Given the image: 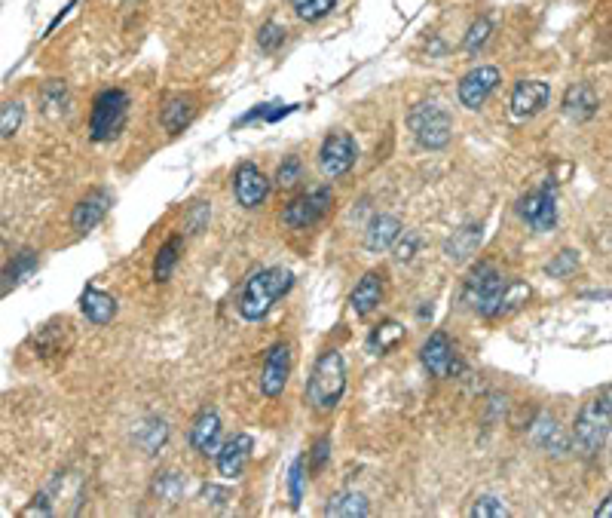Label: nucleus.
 Instances as JSON below:
<instances>
[{
	"mask_svg": "<svg viewBox=\"0 0 612 518\" xmlns=\"http://www.w3.org/2000/svg\"><path fill=\"white\" fill-rule=\"evenodd\" d=\"M530 301V286L505 279L493 264H478L463 282V304L481 319H496Z\"/></svg>",
	"mask_w": 612,
	"mask_h": 518,
	"instance_id": "obj_1",
	"label": "nucleus"
},
{
	"mask_svg": "<svg viewBox=\"0 0 612 518\" xmlns=\"http://www.w3.org/2000/svg\"><path fill=\"white\" fill-rule=\"evenodd\" d=\"M291 286H294V273L285 267H264L258 273H251L236 304L239 316L245 322H261L291 292Z\"/></svg>",
	"mask_w": 612,
	"mask_h": 518,
	"instance_id": "obj_2",
	"label": "nucleus"
},
{
	"mask_svg": "<svg viewBox=\"0 0 612 518\" xmlns=\"http://www.w3.org/2000/svg\"><path fill=\"white\" fill-rule=\"evenodd\" d=\"M346 393V362L340 350H322L313 362L310 378H306V402L316 411L328 414L340 405Z\"/></svg>",
	"mask_w": 612,
	"mask_h": 518,
	"instance_id": "obj_3",
	"label": "nucleus"
},
{
	"mask_svg": "<svg viewBox=\"0 0 612 518\" xmlns=\"http://www.w3.org/2000/svg\"><path fill=\"white\" fill-rule=\"evenodd\" d=\"M612 427V384L603 387L600 393H594L579 417H576V427H573V451L579 457H594L600 451V445L606 442Z\"/></svg>",
	"mask_w": 612,
	"mask_h": 518,
	"instance_id": "obj_4",
	"label": "nucleus"
},
{
	"mask_svg": "<svg viewBox=\"0 0 612 518\" xmlns=\"http://www.w3.org/2000/svg\"><path fill=\"white\" fill-rule=\"evenodd\" d=\"M129 120V96L123 89H105L98 92L92 111H89V138L92 141H114Z\"/></svg>",
	"mask_w": 612,
	"mask_h": 518,
	"instance_id": "obj_5",
	"label": "nucleus"
},
{
	"mask_svg": "<svg viewBox=\"0 0 612 518\" xmlns=\"http://www.w3.org/2000/svg\"><path fill=\"white\" fill-rule=\"evenodd\" d=\"M407 129L414 132V138L426 151H441L453 138V117L447 114V108L435 102H423V105H414L411 114H407Z\"/></svg>",
	"mask_w": 612,
	"mask_h": 518,
	"instance_id": "obj_6",
	"label": "nucleus"
},
{
	"mask_svg": "<svg viewBox=\"0 0 612 518\" xmlns=\"http://www.w3.org/2000/svg\"><path fill=\"white\" fill-rule=\"evenodd\" d=\"M331 203H334V191L325 184L313 187V191H303L282 209V224L288 230H310L313 224H319L325 218Z\"/></svg>",
	"mask_w": 612,
	"mask_h": 518,
	"instance_id": "obj_7",
	"label": "nucleus"
},
{
	"mask_svg": "<svg viewBox=\"0 0 612 518\" xmlns=\"http://www.w3.org/2000/svg\"><path fill=\"white\" fill-rule=\"evenodd\" d=\"M518 215L536 233L554 230V224H557V200H554L551 184H542V187H536V191L524 194L518 200Z\"/></svg>",
	"mask_w": 612,
	"mask_h": 518,
	"instance_id": "obj_8",
	"label": "nucleus"
},
{
	"mask_svg": "<svg viewBox=\"0 0 612 518\" xmlns=\"http://www.w3.org/2000/svg\"><path fill=\"white\" fill-rule=\"evenodd\" d=\"M355 160H359V145L349 132H331L319 148V166L328 178H343Z\"/></svg>",
	"mask_w": 612,
	"mask_h": 518,
	"instance_id": "obj_9",
	"label": "nucleus"
},
{
	"mask_svg": "<svg viewBox=\"0 0 612 518\" xmlns=\"http://www.w3.org/2000/svg\"><path fill=\"white\" fill-rule=\"evenodd\" d=\"M288 378H291V347L285 341L273 344L264 356V365H261V393L267 399H279L288 387Z\"/></svg>",
	"mask_w": 612,
	"mask_h": 518,
	"instance_id": "obj_10",
	"label": "nucleus"
},
{
	"mask_svg": "<svg viewBox=\"0 0 612 518\" xmlns=\"http://www.w3.org/2000/svg\"><path fill=\"white\" fill-rule=\"evenodd\" d=\"M233 197L242 209H258L270 197V181L254 163H239L233 172Z\"/></svg>",
	"mask_w": 612,
	"mask_h": 518,
	"instance_id": "obj_11",
	"label": "nucleus"
},
{
	"mask_svg": "<svg viewBox=\"0 0 612 518\" xmlns=\"http://www.w3.org/2000/svg\"><path fill=\"white\" fill-rule=\"evenodd\" d=\"M496 86H499V68H493V65H478L475 71H469L463 80H459L456 96H459V102H463V108L478 111V108H484V102L493 96Z\"/></svg>",
	"mask_w": 612,
	"mask_h": 518,
	"instance_id": "obj_12",
	"label": "nucleus"
},
{
	"mask_svg": "<svg viewBox=\"0 0 612 518\" xmlns=\"http://www.w3.org/2000/svg\"><path fill=\"white\" fill-rule=\"evenodd\" d=\"M224 427H221V417L215 408H202L190 427V448L202 457H218V451L224 448L221 442Z\"/></svg>",
	"mask_w": 612,
	"mask_h": 518,
	"instance_id": "obj_13",
	"label": "nucleus"
},
{
	"mask_svg": "<svg viewBox=\"0 0 612 518\" xmlns=\"http://www.w3.org/2000/svg\"><path fill=\"white\" fill-rule=\"evenodd\" d=\"M420 362L423 368L432 374V378H453L459 362H456V353H453V344L444 332H432L423 347H420Z\"/></svg>",
	"mask_w": 612,
	"mask_h": 518,
	"instance_id": "obj_14",
	"label": "nucleus"
},
{
	"mask_svg": "<svg viewBox=\"0 0 612 518\" xmlns=\"http://www.w3.org/2000/svg\"><path fill=\"white\" fill-rule=\"evenodd\" d=\"M551 102V86L545 80H521L512 89V114L518 120H530L536 114H542Z\"/></svg>",
	"mask_w": 612,
	"mask_h": 518,
	"instance_id": "obj_15",
	"label": "nucleus"
},
{
	"mask_svg": "<svg viewBox=\"0 0 612 518\" xmlns=\"http://www.w3.org/2000/svg\"><path fill=\"white\" fill-rule=\"evenodd\" d=\"M251 451H254V439L248 433H236L233 439L224 442V448L218 451L215 457V466H218V476L224 479H239L245 473V466L251 460Z\"/></svg>",
	"mask_w": 612,
	"mask_h": 518,
	"instance_id": "obj_16",
	"label": "nucleus"
},
{
	"mask_svg": "<svg viewBox=\"0 0 612 518\" xmlns=\"http://www.w3.org/2000/svg\"><path fill=\"white\" fill-rule=\"evenodd\" d=\"M111 203H114L111 191H105V187H95V191H89V194L74 206V212H71V227H74L77 233H89L92 227L101 224V218L108 215Z\"/></svg>",
	"mask_w": 612,
	"mask_h": 518,
	"instance_id": "obj_17",
	"label": "nucleus"
},
{
	"mask_svg": "<svg viewBox=\"0 0 612 518\" xmlns=\"http://www.w3.org/2000/svg\"><path fill=\"white\" fill-rule=\"evenodd\" d=\"M383 289H386L383 273H380V270H368L359 282H355V289H352V295H349L352 313L359 316V319L371 316V313L380 307V301H383Z\"/></svg>",
	"mask_w": 612,
	"mask_h": 518,
	"instance_id": "obj_18",
	"label": "nucleus"
},
{
	"mask_svg": "<svg viewBox=\"0 0 612 518\" xmlns=\"http://www.w3.org/2000/svg\"><path fill=\"white\" fill-rule=\"evenodd\" d=\"M600 108V99L591 83H573L567 92H564V114L576 123H585L597 114Z\"/></svg>",
	"mask_w": 612,
	"mask_h": 518,
	"instance_id": "obj_19",
	"label": "nucleus"
},
{
	"mask_svg": "<svg viewBox=\"0 0 612 518\" xmlns=\"http://www.w3.org/2000/svg\"><path fill=\"white\" fill-rule=\"evenodd\" d=\"M401 221L395 215H374L368 230H365V249L368 252H386L398 243L401 237Z\"/></svg>",
	"mask_w": 612,
	"mask_h": 518,
	"instance_id": "obj_20",
	"label": "nucleus"
},
{
	"mask_svg": "<svg viewBox=\"0 0 612 518\" xmlns=\"http://www.w3.org/2000/svg\"><path fill=\"white\" fill-rule=\"evenodd\" d=\"M481 237H484V227H481V224H466V227L453 230V237L444 243V255H447V261H453V264L469 261V258L478 252Z\"/></svg>",
	"mask_w": 612,
	"mask_h": 518,
	"instance_id": "obj_21",
	"label": "nucleus"
},
{
	"mask_svg": "<svg viewBox=\"0 0 612 518\" xmlns=\"http://www.w3.org/2000/svg\"><path fill=\"white\" fill-rule=\"evenodd\" d=\"M80 310H83V316L92 325H108L117 316V298L108 295V292H98V289L86 286L83 295H80Z\"/></svg>",
	"mask_w": 612,
	"mask_h": 518,
	"instance_id": "obj_22",
	"label": "nucleus"
},
{
	"mask_svg": "<svg viewBox=\"0 0 612 518\" xmlns=\"http://www.w3.org/2000/svg\"><path fill=\"white\" fill-rule=\"evenodd\" d=\"M325 515H331V518H365V515H371V506H368L365 494H359V491H340L328 500Z\"/></svg>",
	"mask_w": 612,
	"mask_h": 518,
	"instance_id": "obj_23",
	"label": "nucleus"
},
{
	"mask_svg": "<svg viewBox=\"0 0 612 518\" xmlns=\"http://www.w3.org/2000/svg\"><path fill=\"white\" fill-rule=\"evenodd\" d=\"M533 442L542 448V451H548V454H564L567 451V436L560 433V427H557V420L551 417V414H542L539 420H536V427H533Z\"/></svg>",
	"mask_w": 612,
	"mask_h": 518,
	"instance_id": "obj_24",
	"label": "nucleus"
},
{
	"mask_svg": "<svg viewBox=\"0 0 612 518\" xmlns=\"http://www.w3.org/2000/svg\"><path fill=\"white\" fill-rule=\"evenodd\" d=\"M166 439H169V427L160 417H147L144 423H138V430H135V445L144 454H157L166 445Z\"/></svg>",
	"mask_w": 612,
	"mask_h": 518,
	"instance_id": "obj_25",
	"label": "nucleus"
},
{
	"mask_svg": "<svg viewBox=\"0 0 612 518\" xmlns=\"http://www.w3.org/2000/svg\"><path fill=\"white\" fill-rule=\"evenodd\" d=\"M181 249H184V237H178V233L160 246L157 258H153V282H169L172 279V273L178 267V258H181Z\"/></svg>",
	"mask_w": 612,
	"mask_h": 518,
	"instance_id": "obj_26",
	"label": "nucleus"
},
{
	"mask_svg": "<svg viewBox=\"0 0 612 518\" xmlns=\"http://www.w3.org/2000/svg\"><path fill=\"white\" fill-rule=\"evenodd\" d=\"M404 341V325L401 322H395V319H386V322H380L374 332L368 335V350L374 353V356H386L392 347H398Z\"/></svg>",
	"mask_w": 612,
	"mask_h": 518,
	"instance_id": "obj_27",
	"label": "nucleus"
},
{
	"mask_svg": "<svg viewBox=\"0 0 612 518\" xmlns=\"http://www.w3.org/2000/svg\"><path fill=\"white\" fill-rule=\"evenodd\" d=\"M190 120H193V102H190V99H181V96L169 99V102L163 105V111H160V123H163V129H166L169 135H178Z\"/></svg>",
	"mask_w": 612,
	"mask_h": 518,
	"instance_id": "obj_28",
	"label": "nucleus"
},
{
	"mask_svg": "<svg viewBox=\"0 0 612 518\" xmlns=\"http://www.w3.org/2000/svg\"><path fill=\"white\" fill-rule=\"evenodd\" d=\"M34 270H37V255H34L31 249L19 252V255L13 258V264L4 270V279H7V282H4V295H10V286L16 289L19 282H22V279H28Z\"/></svg>",
	"mask_w": 612,
	"mask_h": 518,
	"instance_id": "obj_29",
	"label": "nucleus"
},
{
	"mask_svg": "<svg viewBox=\"0 0 612 518\" xmlns=\"http://www.w3.org/2000/svg\"><path fill=\"white\" fill-rule=\"evenodd\" d=\"M337 7V0H291V10L303 22H319Z\"/></svg>",
	"mask_w": 612,
	"mask_h": 518,
	"instance_id": "obj_30",
	"label": "nucleus"
},
{
	"mask_svg": "<svg viewBox=\"0 0 612 518\" xmlns=\"http://www.w3.org/2000/svg\"><path fill=\"white\" fill-rule=\"evenodd\" d=\"M153 494L166 503H178L184 497V479L181 473H160L157 482H153Z\"/></svg>",
	"mask_w": 612,
	"mask_h": 518,
	"instance_id": "obj_31",
	"label": "nucleus"
},
{
	"mask_svg": "<svg viewBox=\"0 0 612 518\" xmlns=\"http://www.w3.org/2000/svg\"><path fill=\"white\" fill-rule=\"evenodd\" d=\"M579 267V252L576 249H564V252H557L551 264H545V273L551 279H570Z\"/></svg>",
	"mask_w": 612,
	"mask_h": 518,
	"instance_id": "obj_32",
	"label": "nucleus"
},
{
	"mask_svg": "<svg viewBox=\"0 0 612 518\" xmlns=\"http://www.w3.org/2000/svg\"><path fill=\"white\" fill-rule=\"evenodd\" d=\"M303 485H306V457H294V463L288 469V497H291V506H300Z\"/></svg>",
	"mask_w": 612,
	"mask_h": 518,
	"instance_id": "obj_33",
	"label": "nucleus"
},
{
	"mask_svg": "<svg viewBox=\"0 0 612 518\" xmlns=\"http://www.w3.org/2000/svg\"><path fill=\"white\" fill-rule=\"evenodd\" d=\"M469 515H472V518H505L508 509H505V503H502L499 497H493V494H481V497H475Z\"/></svg>",
	"mask_w": 612,
	"mask_h": 518,
	"instance_id": "obj_34",
	"label": "nucleus"
},
{
	"mask_svg": "<svg viewBox=\"0 0 612 518\" xmlns=\"http://www.w3.org/2000/svg\"><path fill=\"white\" fill-rule=\"evenodd\" d=\"M282 43H285V28L279 22H264L258 28V50L261 53H276Z\"/></svg>",
	"mask_w": 612,
	"mask_h": 518,
	"instance_id": "obj_35",
	"label": "nucleus"
},
{
	"mask_svg": "<svg viewBox=\"0 0 612 518\" xmlns=\"http://www.w3.org/2000/svg\"><path fill=\"white\" fill-rule=\"evenodd\" d=\"M22 120H25V105L22 102H7L4 114H0V135L13 138L19 132V126H22Z\"/></svg>",
	"mask_w": 612,
	"mask_h": 518,
	"instance_id": "obj_36",
	"label": "nucleus"
},
{
	"mask_svg": "<svg viewBox=\"0 0 612 518\" xmlns=\"http://www.w3.org/2000/svg\"><path fill=\"white\" fill-rule=\"evenodd\" d=\"M300 175H303L300 157H285L279 163V169H276V187H282V191H291V187L300 181Z\"/></svg>",
	"mask_w": 612,
	"mask_h": 518,
	"instance_id": "obj_37",
	"label": "nucleus"
},
{
	"mask_svg": "<svg viewBox=\"0 0 612 518\" xmlns=\"http://www.w3.org/2000/svg\"><path fill=\"white\" fill-rule=\"evenodd\" d=\"M43 102H46V111L49 114H65L68 111V89H65V83H59V80H53L46 86V92H43Z\"/></svg>",
	"mask_w": 612,
	"mask_h": 518,
	"instance_id": "obj_38",
	"label": "nucleus"
},
{
	"mask_svg": "<svg viewBox=\"0 0 612 518\" xmlns=\"http://www.w3.org/2000/svg\"><path fill=\"white\" fill-rule=\"evenodd\" d=\"M490 31H493V25H490V19H478L472 28H469V34H466V53H478V50H484V43L490 40Z\"/></svg>",
	"mask_w": 612,
	"mask_h": 518,
	"instance_id": "obj_39",
	"label": "nucleus"
},
{
	"mask_svg": "<svg viewBox=\"0 0 612 518\" xmlns=\"http://www.w3.org/2000/svg\"><path fill=\"white\" fill-rule=\"evenodd\" d=\"M328 460H331V439L322 436V439H316V445H313V451H310V469H313V476L322 473V469L328 466Z\"/></svg>",
	"mask_w": 612,
	"mask_h": 518,
	"instance_id": "obj_40",
	"label": "nucleus"
},
{
	"mask_svg": "<svg viewBox=\"0 0 612 518\" xmlns=\"http://www.w3.org/2000/svg\"><path fill=\"white\" fill-rule=\"evenodd\" d=\"M209 218H212V206H209V203H193L190 218H187V230H190V233H199L202 227L209 224Z\"/></svg>",
	"mask_w": 612,
	"mask_h": 518,
	"instance_id": "obj_41",
	"label": "nucleus"
},
{
	"mask_svg": "<svg viewBox=\"0 0 612 518\" xmlns=\"http://www.w3.org/2000/svg\"><path fill=\"white\" fill-rule=\"evenodd\" d=\"M417 246H420L417 233H404V240L398 237V243H395V261H411L414 252H417Z\"/></svg>",
	"mask_w": 612,
	"mask_h": 518,
	"instance_id": "obj_42",
	"label": "nucleus"
},
{
	"mask_svg": "<svg viewBox=\"0 0 612 518\" xmlns=\"http://www.w3.org/2000/svg\"><path fill=\"white\" fill-rule=\"evenodd\" d=\"M202 497H215L212 503H218V506H224V503L230 500V494L221 491V488H215V485H206V488H202Z\"/></svg>",
	"mask_w": 612,
	"mask_h": 518,
	"instance_id": "obj_43",
	"label": "nucleus"
},
{
	"mask_svg": "<svg viewBox=\"0 0 612 518\" xmlns=\"http://www.w3.org/2000/svg\"><path fill=\"white\" fill-rule=\"evenodd\" d=\"M594 518H612V491H609L606 500L594 509Z\"/></svg>",
	"mask_w": 612,
	"mask_h": 518,
	"instance_id": "obj_44",
	"label": "nucleus"
}]
</instances>
